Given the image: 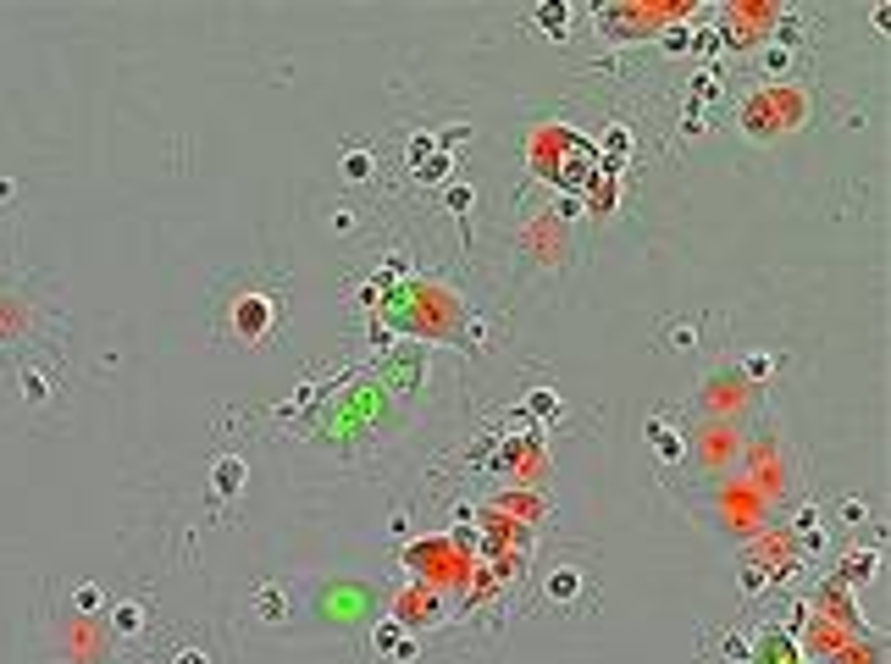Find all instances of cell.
<instances>
[{
  "label": "cell",
  "instance_id": "1",
  "mask_svg": "<svg viewBox=\"0 0 891 664\" xmlns=\"http://www.w3.org/2000/svg\"><path fill=\"white\" fill-rule=\"evenodd\" d=\"M803 117H808L803 89H786V83L759 89V95L742 106V128H748L753 139H775V133H786V128H803Z\"/></svg>",
  "mask_w": 891,
  "mask_h": 664
}]
</instances>
